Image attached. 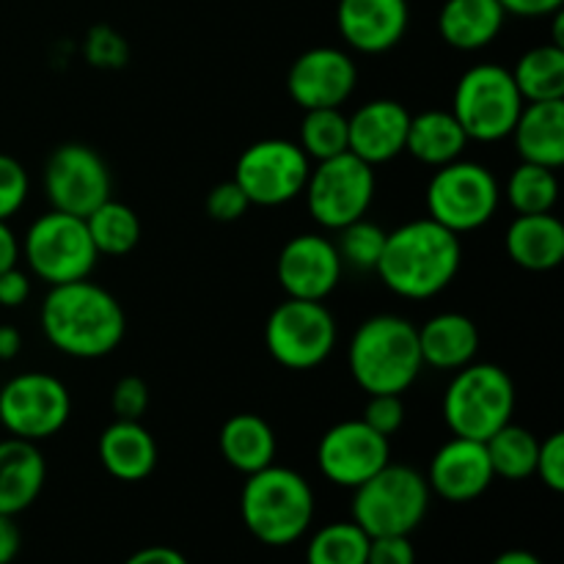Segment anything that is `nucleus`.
<instances>
[{"label": "nucleus", "instance_id": "5", "mask_svg": "<svg viewBox=\"0 0 564 564\" xmlns=\"http://www.w3.org/2000/svg\"><path fill=\"white\" fill-rule=\"evenodd\" d=\"M516 411V386L496 364H477L457 369L444 394L446 427L460 438L488 441Z\"/></svg>", "mask_w": 564, "mask_h": 564}, {"label": "nucleus", "instance_id": "18", "mask_svg": "<svg viewBox=\"0 0 564 564\" xmlns=\"http://www.w3.org/2000/svg\"><path fill=\"white\" fill-rule=\"evenodd\" d=\"M496 479L494 466H490L485 441L455 438L435 452L430 463L427 485L430 494L452 501V505H466V501L479 499L490 482Z\"/></svg>", "mask_w": 564, "mask_h": 564}, {"label": "nucleus", "instance_id": "2", "mask_svg": "<svg viewBox=\"0 0 564 564\" xmlns=\"http://www.w3.org/2000/svg\"><path fill=\"white\" fill-rule=\"evenodd\" d=\"M42 330L66 356L102 358L124 339L127 317L108 290L80 279L50 290L42 303Z\"/></svg>", "mask_w": 564, "mask_h": 564}, {"label": "nucleus", "instance_id": "42", "mask_svg": "<svg viewBox=\"0 0 564 564\" xmlns=\"http://www.w3.org/2000/svg\"><path fill=\"white\" fill-rule=\"evenodd\" d=\"M367 564H416V549L408 534L369 538Z\"/></svg>", "mask_w": 564, "mask_h": 564}, {"label": "nucleus", "instance_id": "22", "mask_svg": "<svg viewBox=\"0 0 564 564\" xmlns=\"http://www.w3.org/2000/svg\"><path fill=\"white\" fill-rule=\"evenodd\" d=\"M516 149L523 163L562 169L564 165V99L527 102L516 127Z\"/></svg>", "mask_w": 564, "mask_h": 564}, {"label": "nucleus", "instance_id": "19", "mask_svg": "<svg viewBox=\"0 0 564 564\" xmlns=\"http://www.w3.org/2000/svg\"><path fill=\"white\" fill-rule=\"evenodd\" d=\"M411 110L397 99H372L347 116V152L375 165L389 163L405 152Z\"/></svg>", "mask_w": 564, "mask_h": 564}, {"label": "nucleus", "instance_id": "9", "mask_svg": "<svg viewBox=\"0 0 564 564\" xmlns=\"http://www.w3.org/2000/svg\"><path fill=\"white\" fill-rule=\"evenodd\" d=\"M303 193L312 218L325 229L339 231L367 218L375 198V171L352 152L336 154L308 171Z\"/></svg>", "mask_w": 564, "mask_h": 564}, {"label": "nucleus", "instance_id": "29", "mask_svg": "<svg viewBox=\"0 0 564 564\" xmlns=\"http://www.w3.org/2000/svg\"><path fill=\"white\" fill-rule=\"evenodd\" d=\"M510 75L521 91L523 102L564 99V47L554 42L532 47L518 58Z\"/></svg>", "mask_w": 564, "mask_h": 564}, {"label": "nucleus", "instance_id": "39", "mask_svg": "<svg viewBox=\"0 0 564 564\" xmlns=\"http://www.w3.org/2000/svg\"><path fill=\"white\" fill-rule=\"evenodd\" d=\"M116 419H127V422H141V416L149 408V386L138 375H127L113 386V397H110Z\"/></svg>", "mask_w": 564, "mask_h": 564}, {"label": "nucleus", "instance_id": "23", "mask_svg": "<svg viewBox=\"0 0 564 564\" xmlns=\"http://www.w3.org/2000/svg\"><path fill=\"white\" fill-rule=\"evenodd\" d=\"M99 463L121 482H141L158 466V444L141 422L116 419L99 435Z\"/></svg>", "mask_w": 564, "mask_h": 564}, {"label": "nucleus", "instance_id": "11", "mask_svg": "<svg viewBox=\"0 0 564 564\" xmlns=\"http://www.w3.org/2000/svg\"><path fill=\"white\" fill-rule=\"evenodd\" d=\"M264 345L281 367L295 369V372L314 369L328 361V356L334 352L336 323L323 301L286 297L268 317Z\"/></svg>", "mask_w": 564, "mask_h": 564}, {"label": "nucleus", "instance_id": "38", "mask_svg": "<svg viewBox=\"0 0 564 564\" xmlns=\"http://www.w3.org/2000/svg\"><path fill=\"white\" fill-rule=\"evenodd\" d=\"M248 207H251V202L235 180L220 182L207 193V215L218 224H235L248 213Z\"/></svg>", "mask_w": 564, "mask_h": 564}, {"label": "nucleus", "instance_id": "35", "mask_svg": "<svg viewBox=\"0 0 564 564\" xmlns=\"http://www.w3.org/2000/svg\"><path fill=\"white\" fill-rule=\"evenodd\" d=\"M339 235L341 237L336 251H339L341 264H350V268L356 270L378 268L380 253H383L386 246V235H389V231H383L378 224H372V220L361 218L356 220V224L339 229Z\"/></svg>", "mask_w": 564, "mask_h": 564}, {"label": "nucleus", "instance_id": "21", "mask_svg": "<svg viewBox=\"0 0 564 564\" xmlns=\"http://www.w3.org/2000/svg\"><path fill=\"white\" fill-rule=\"evenodd\" d=\"M47 466L33 441H0V516H20L39 499Z\"/></svg>", "mask_w": 564, "mask_h": 564}, {"label": "nucleus", "instance_id": "34", "mask_svg": "<svg viewBox=\"0 0 564 564\" xmlns=\"http://www.w3.org/2000/svg\"><path fill=\"white\" fill-rule=\"evenodd\" d=\"M308 160H330L347 152V116L341 108L306 110L301 124V143Z\"/></svg>", "mask_w": 564, "mask_h": 564}, {"label": "nucleus", "instance_id": "26", "mask_svg": "<svg viewBox=\"0 0 564 564\" xmlns=\"http://www.w3.org/2000/svg\"><path fill=\"white\" fill-rule=\"evenodd\" d=\"M507 11L499 0H446L438 14V33L455 50H482L499 39Z\"/></svg>", "mask_w": 564, "mask_h": 564}, {"label": "nucleus", "instance_id": "45", "mask_svg": "<svg viewBox=\"0 0 564 564\" xmlns=\"http://www.w3.org/2000/svg\"><path fill=\"white\" fill-rule=\"evenodd\" d=\"M20 529H17L14 518L0 516V564H11L20 554Z\"/></svg>", "mask_w": 564, "mask_h": 564}, {"label": "nucleus", "instance_id": "41", "mask_svg": "<svg viewBox=\"0 0 564 564\" xmlns=\"http://www.w3.org/2000/svg\"><path fill=\"white\" fill-rule=\"evenodd\" d=\"M86 55L94 66H121L127 64V42L110 28L97 25L88 33Z\"/></svg>", "mask_w": 564, "mask_h": 564}, {"label": "nucleus", "instance_id": "37", "mask_svg": "<svg viewBox=\"0 0 564 564\" xmlns=\"http://www.w3.org/2000/svg\"><path fill=\"white\" fill-rule=\"evenodd\" d=\"M361 422L369 424L375 433L391 438V435L402 427V422H405V405H402V397L400 394H369Z\"/></svg>", "mask_w": 564, "mask_h": 564}, {"label": "nucleus", "instance_id": "8", "mask_svg": "<svg viewBox=\"0 0 564 564\" xmlns=\"http://www.w3.org/2000/svg\"><path fill=\"white\" fill-rule=\"evenodd\" d=\"M499 182L494 171L468 160L441 165L427 185V213L455 235L482 229L499 209Z\"/></svg>", "mask_w": 564, "mask_h": 564}, {"label": "nucleus", "instance_id": "24", "mask_svg": "<svg viewBox=\"0 0 564 564\" xmlns=\"http://www.w3.org/2000/svg\"><path fill=\"white\" fill-rule=\"evenodd\" d=\"M419 350L427 367L457 372L477 358L479 330L466 314H435L419 328Z\"/></svg>", "mask_w": 564, "mask_h": 564}, {"label": "nucleus", "instance_id": "40", "mask_svg": "<svg viewBox=\"0 0 564 564\" xmlns=\"http://www.w3.org/2000/svg\"><path fill=\"white\" fill-rule=\"evenodd\" d=\"M534 474L543 479V485L554 494L564 490V433H551L538 449V466Z\"/></svg>", "mask_w": 564, "mask_h": 564}, {"label": "nucleus", "instance_id": "46", "mask_svg": "<svg viewBox=\"0 0 564 564\" xmlns=\"http://www.w3.org/2000/svg\"><path fill=\"white\" fill-rule=\"evenodd\" d=\"M124 564H187V560L169 545H149V549L135 551Z\"/></svg>", "mask_w": 564, "mask_h": 564}, {"label": "nucleus", "instance_id": "12", "mask_svg": "<svg viewBox=\"0 0 564 564\" xmlns=\"http://www.w3.org/2000/svg\"><path fill=\"white\" fill-rule=\"evenodd\" d=\"M306 152L284 138H264L251 143L237 158L235 182L242 187L248 202L259 207H281L303 193L308 180Z\"/></svg>", "mask_w": 564, "mask_h": 564}, {"label": "nucleus", "instance_id": "13", "mask_svg": "<svg viewBox=\"0 0 564 564\" xmlns=\"http://www.w3.org/2000/svg\"><path fill=\"white\" fill-rule=\"evenodd\" d=\"M72 400L58 378L44 372H25L0 389V424L14 438L44 441L64 430Z\"/></svg>", "mask_w": 564, "mask_h": 564}, {"label": "nucleus", "instance_id": "33", "mask_svg": "<svg viewBox=\"0 0 564 564\" xmlns=\"http://www.w3.org/2000/svg\"><path fill=\"white\" fill-rule=\"evenodd\" d=\"M369 534L358 523H328L312 538L306 564H367Z\"/></svg>", "mask_w": 564, "mask_h": 564}, {"label": "nucleus", "instance_id": "30", "mask_svg": "<svg viewBox=\"0 0 564 564\" xmlns=\"http://www.w3.org/2000/svg\"><path fill=\"white\" fill-rule=\"evenodd\" d=\"M83 220H86V229L97 253H105V257H124L141 240V220H138L135 209L113 202V198L99 204Z\"/></svg>", "mask_w": 564, "mask_h": 564}, {"label": "nucleus", "instance_id": "25", "mask_svg": "<svg viewBox=\"0 0 564 564\" xmlns=\"http://www.w3.org/2000/svg\"><path fill=\"white\" fill-rule=\"evenodd\" d=\"M512 262L532 273L560 268L564 262V224L556 215H518L505 237Z\"/></svg>", "mask_w": 564, "mask_h": 564}, {"label": "nucleus", "instance_id": "17", "mask_svg": "<svg viewBox=\"0 0 564 564\" xmlns=\"http://www.w3.org/2000/svg\"><path fill=\"white\" fill-rule=\"evenodd\" d=\"M341 257L336 242L323 235H297L284 242L275 262L281 290L297 301H325L341 279Z\"/></svg>", "mask_w": 564, "mask_h": 564}, {"label": "nucleus", "instance_id": "4", "mask_svg": "<svg viewBox=\"0 0 564 564\" xmlns=\"http://www.w3.org/2000/svg\"><path fill=\"white\" fill-rule=\"evenodd\" d=\"M242 523L264 545H292L308 532L314 518V494L306 479L284 466L248 474L240 496Z\"/></svg>", "mask_w": 564, "mask_h": 564}, {"label": "nucleus", "instance_id": "20", "mask_svg": "<svg viewBox=\"0 0 564 564\" xmlns=\"http://www.w3.org/2000/svg\"><path fill=\"white\" fill-rule=\"evenodd\" d=\"M411 9L408 0H339L336 25L352 50L367 55L386 53L405 36Z\"/></svg>", "mask_w": 564, "mask_h": 564}, {"label": "nucleus", "instance_id": "47", "mask_svg": "<svg viewBox=\"0 0 564 564\" xmlns=\"http://www.w3.org/2000/svg\"><path fill=\"white\" fill-rule=\"evenodd\" d=\"M17 259H20V242H17L9 224L0 220V273L9 268H17Z\"/></svg>", "mask_w": 564, "mask_h": 564}, {"label": "nucleus", "instance_id": "27", "mask_svg": "<svg viewBox=\"0 0 564 564\" xmlns=\"http://www.w3.org/2000/svg\"><path fill=\"white\" fill-rule=\"evenodd\" d=\"M466 147L468 135L452 110H424L411 116L405 152H411L419 163L441 169L460 160Z\"/></svg>", "mask_w": 564, "mask_h": 564}, {"label": "nucleus", "instance_id": "44", "mask_svg": "<svg viewBox=\"0 0 564 564\" xmlns=\"http://www.w3.org/2000/svg\"><path fill=\"white\" fill-rule=\"evenodd\" d=\"M499 3L507 14L534 20V17H554L556 11H562L564 0H499Z\"/></svg>", "mask_w": 564, "mask_h": 564}, {"label": "nucleus", "instance_id": "48", "mask_svg": "<svg viewBox=\"0 0 564 564\" xmlns=\"http://www.w3.org/2000/svg\"><path fill=\"white\" fill-rule=\"evenodd\" d=\"M22 336L11 325H0V361H11L20 352Z\"/></svg>", "mask_w": 564, "mask_h": 564}, {"label": "nucleus", "instance_id": "31", "mask_svg": "<svg viewBox=\"0 0 564 564\" xmlns=\"http://www.w3.org/2000/svg\"><path fill=\"white\" fill-rule=\"evenodd\" d=\"M485 449H488L496 477L507 479V482H521V479L534 477L540 441L527 427H518L512 422L505 424L499 433L485 441Z\"/></svg>", "mask_w": 564, "mask_h": 564}, {"label": "nucleus", "instance_id": "36", "mask_svg": "<svg viewBox=\"0 0 564 564\" xmlns=\"http://www.w3.org/2000/svg\"><path fill=\"white\" fill-rule=\"evenodd\" d=\"M28 187L31 182L20 160L0 154V220H9L11 215L20 213L28 198Z\"/></svg>", "mask_w": 564, "mask_h": 564}, {"label": "nucleus", "instance_id": "15", "mask_svg": "<svg viewBox=\"0 0 564 564\" xmlns=\"http://www.w3.org/2000/svg\"><path fill=\"white\" fill-rule=\"evenodd\" d=\"M391 463V444L361 419L341 422L323 435L317 446V466L328 482L356 490Z\"/></svg>", "mask_w": 564, "mask_h": 564}, {"label": "nucleus", "instance_id": "16", "mask_svg": "<svg viewBox=\"0 0 564 564\" xmlns=\"http://www.w3.org/2000/svg\"><path fill=\"white\" fill-rule=\"evenodd\" d=\"M358 69L345 50L314 47L297 55L286 75V91L303 110L341 108L356 91Z\"/></svg>", "mask_w": 564, "mask_h": 564}, {"label": "nucleus", "instance_id": "10", "mask_svg": "<svg viewBox=\"0 0 564 564\" xmlns=\"http://www.w3.org/2000/svg\"><path fill=\"white\" fill-rule=\"evenodd\" d=\"M22 253L28 259V268L50 286L88 279L99 257L86 220L58 213V209L33 220L22 242Z\"/></svg>", "mask_w": 564, "mask_h": 564}, {"label": "nucleus", "instance_id": "49", "mask_svg": "<svg viewBox=\"0 0 564 564\" xmlns=\"http://www.w3.org/2000/svg\"><path fill=\"white\" fill-rule=\"evenodd\" d=\"M494 564H543V560L540 556H534L532 551H505V554H499L494 560Z\"/></svg>", "mask_w": 564, "mask_h": 564}, {"label": "nucleus", "instance_id": "32", "mask_svg": "<svg viewBox=\"0 0 564 564\" xmlns=\"http://www.w3.org/2000/svg\"><path fill=\"white\" fill-rule=\"evenodd\" d=\"M507 198L518 215H543L556 207L560 198V180L554 169L523 163L507 180Z\"/></svg>", "mask_w": 564, "mask_h": 564}, {"label": "nucleus", "instance_id": "3", "mask_svg": "<svg viewBox=\"0 0 564 564\" xmlns=\"http://www.w3.org/2000/svg\"><path fill=\"white\" fill-rule=\"evenodd\" d=\"M352 380L367 394H405L422 372L419 328L397 314H378L358 325L347 350Z\"/></svg>", "mask_w": 564, "mask_h": 564}, {"label": "nucleus", "instance_id": "43", "mask_svg": "<svg viewBox=\"0 0 564 564\" xmlns=\"http://www.w3.org/2000/svg\"><path fill=\"white\" fill-rule=\"evenodd\" d=\"M31 297V279L22 270L9 268L0 273V306L17 308Z\"/></svg>", "mask_w": 564, "mask_h": 564}, {"label": "nucleus", "instance_id": "14", "mask_svg": "<svg viewBox=\"0 0 564 564\" xmlns=\"http://www.w3.org/2000/svg\"><path fill=\"white\" fill-rule=\"evenodd\" d=\"M44 193L53 209L86 218L110 198V171L86 143H64L44 165Z\"/></svg>", "mask_w": 564, "mask_h": 564}, {"label": "nucleus", "instance_id": "1", "mask_svg": "<svg viewBox=\"0 0 564 564\" xmlns=\"http://www.w3.org/2000/svg\"><path fill=\"white\" fill-rule=\"evenodd\" d=\"M460 262V235L435 224L433 218H422L386 235L375 273L394 295L427 301L457 279Z\"/></svg>", "mask_w": 564, "mask_h": 564}, {"label": "nucleus", "instance_id": "6", "mask_svg": "<svg viewBox=\"0 0 564 564\" xmlns=\"http://www.w3.org/2000/svg\"><path fill=\"white\" fill-rule=\"evenodd\" d=\"M427 477L408 466L389 463L356 488L352 523H358L369 538H391V534L411 538L427 516Z\"/></svg>", "mask_w": 564, "mask_h": 564}, {"label": "nucleus", "instance_id": "7", "mask_svg": "<svg viewBox=\"0 0 564 564\" xmlns=\"http://www.w3.org/2000/svg\"><path fill=\"white\" fill-rule=\"evenodd\" d=\"M523 105L527 102L510 69L496 64H477L457 83L452 113L466 130L468 141L494 143L512 135Z\"/></svg>", "mask_w": 564, "mask_h": 564}, {"label": "nucleus", "instance_id": "28", "mask_svg": "<svg viewBox=\"0 0 564 564\" xmlns=\"http://www.w3.org/2000/svg\"><path fill=\"white\" fill-rule=\"evenodd\" d=\"M220 455L240 474H257L273 466L275 433L257 413H237L220 430Z\"/></svg>", "mask_w": 564, "mask_h": 564}]
</instances>
